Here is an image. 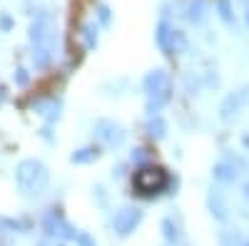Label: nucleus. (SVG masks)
I'll list each match as a JSON object with an SVG mask.
<instances>
[{
    "mask_svg": "<svg viewBox=\"0 0 249 246\" xmlns=\"http://www.w3.org/2000/svg\"><path fill=\"white\" fill-rule=\"evenodd\" d=\"M140 221H142V212L135 209V207H124L115 214L112 219V229L117 236H130L137 227H140Z\"/></svg>",
    "mask_w": 249,
    "mask_h": 246,
    "instance_id": "nucleus-5",
    "label": "nucleus"
},
{
    "mask_svg": "<svg viewBox=\"0 0 249 246\" xmlns=\"http://www.w3.org/2000/svg\"><path fill=\"white\" fill-rule=\"evenodd\" d=\"M167 184H170V177L162 167H144L135 174V189L142 197L160 194V192L167 189Z\"/></svg>",
    "mask_w": 249,
    "mask_h": 246,
    "instance_id": "nucleus-3",
    "label": "nucleus"
},
{
    "mask_svg": "<svg viewBox=\"0 0 249 246\" xmlns=\"http://www.w3.org/2000/svg\"><path fill=\"white\" fill-rule=\"evenodd\" d=\"M244 20H247V28H249V0H244Z\"/></svg>",
    "mask_w": 249,
    "mask_h": 246,
    "instance_id": "nucleus-28",
    "label": "nucleus"
},
{
    "mask_svg": "<svg viewBox=\"0 0 249 246\" xmlns=\"http://www.w3.org/2000/svg\"><path fill=\"white\" fill-rule=\"evenodd\" d=\"M217 13H219V17L224 20L227 25H234V15H232V5H230V0H219V3H217Z\"/></svg>",
    "mask_w": 249,
    "mask_h": 246,
    "instance_id": "nucleus-19",
    "label": "nucleus"
},
{
    "mask_svg": "<svg viewBox=\"0 0 249 246\" xmlns=\"http://www.w3.org/2000/svg\"><path fill=\"white\" fill-rule=\"evenodd\" d=\"M97 15H100V23H102V25H107V23H110V10H107L105 5H100V8H97Z\"/></svg>",
    "mask_w": 249,
    "mask_h": 246,
    "instance_id": "nucleus-23",
    "label": "nucleus"
},
{
    "mask_svg": "<svg viewBox=\"0 0 249 246\" xmlns=\"http://www.w3.org/2000/svg\"><path fill=\"white\" fill-rule=\"evenodd\" d=\"M35 110H37L40 117H45L48 122H55L60 117V102L57 99H40L35 105Z\"/></svg>",
    "mask_w": 249,
    "mask_h": 246,
    "instance_id": "nucleus-12",
    "label": "nucleus"
},
{
    "mask_svg": "<svg viewBox=\"0 0 249 246\" xmlns=\"http://www.w3.org/2000/svg\"><path fill=\"white\" fill-rule=\"evenodd\" d=\"M15 181H18L20 192H23L25 197H40L50 184V172H48V167L43 162L23 159L15 169Z\"/></svg>",
    "mask_w": 249,
    "mask_h": 246,
    "instance_id": "nucleus-2",
    "label": "nucleus"
},
{
    "mask_svg": "<svg viewBox=\"0 0 249 246\" xmlns=\"http://www.w3.org/2000/svg\"><path fill=\"white\" fill-rule=\"evenodd\" d=\"M244 194H247V199H249V184H247V187H244Z\"/></svg>",
    "mask_w": 249,
    "mask_h": 246,
    "instance_id": "nucleus-29",
    "label": "nucleus"
},
{
    "mask_svg": "<svg viewBox=\"0 0 249 246\" xmlns=\"http://www.w3.org/2000/svg\"><path fill=\"white\" fill-rule=\"evenodd\" d=\"M142 85H144V92H147V95L160 92V90H167L170 87V75L164 70H152V72H147V77L142 80Z\"/></svg>",
    "mask_w": 249,
    "mask_h": 246,
    "instance_id": "nucleus-9",
    "label": "nucleus"
},
{
    "mask_svg": "<svg viewBox=\"0 0 249 246\" xmlns=\"http://www.w3.org/2000/svg\"><path fill=\"white\" fill-rule=\"evenodd\" d=\"M162 234H164V241L167 244H177L179 241V231H177L172 219H162Z\"/></svg>",
    "mask_w": 249,
    "mask_h": 246,
    "instance_id": "nucleus-18",
    "label": "nucleus"
},
{
    "mask_svg": "<svg viewBox=\"0 0 249 246\" xmlns=\"http://www.w3.org/2000/svg\"><path fill=\"white\" fill-rule=\"evenodd\" d=\"M95 137L105 147H120L124 142V130L112 119H97L95 122Z\"/></svg>",
    "mask_w": 249,
    "mask_h": 246,
    "instance_id": "nucleus-6",
    "label": "nucleus"
},
{
    "mask_svg": "<svg viewBox=\"0 0 249 246\" xmlns=\"http://www.w3.org/2000/svg\"><path fill=\"white\" fill-rule=\"evenodd\" d=\"M43 231L50 236V239H60V241H70L77 236L75 227L68 221V219H62L57 212H48L45 219H43Z\"/></svg>",
    "mask_w": 249,
    "mask_h": 246,
    "instance_id": "nucleus-4",
    "label": "nucleus"
},
{
    "mask_svg": "<svg viewBox=\"0 0 249 246\" xmlns=\"http://www.w3.org/2000/svg\"><path fill=\"white\" fill-rule=\"evenodd\" d=\"M100 157V152L95 149V147H85V149H77L70 159L75 162V164H88V162H95Z\"/></svg>",
    "mask_w": 249,
    "mask_h": 246,
    "instance_id": "nucleus-16",
    "label": "nucleus"
},
{
    "mask_svg": "<svg viewBox=\"0 0 249 246\" xmlns=\"http://www.w3.org/2000/svg\"><path fill=\"white\" fill-rule=\"evenodd\" d=\"M147 157H150V154H147V149H142V147L132 152V162H147Z\"/></svg>",
    "mask_w": 249,
    "mask_h": 246,
    "instance_id": "nucleus-24",
    "label": "nucleus"
},
{
    "mask_svg": "<svg viewBox=\"0 0 249 246\" xmlns=\"http://www.w3.org/2000/svg\"><path fill=\"white\" fill-rule=\"evenodd\" d=\"M0 28L10 30V28H13V17H10V15H0Z\"/></svg>",
    "mask_w": 249,
    "mask_h": 246,
    "instance_id": "nucleus-26",
    "label": "nucleus"
},
{
    "mask_svg": "<svg viewBox=\"0 0 249 246\" xmlns=\"http://www.w3.org/2000/svg\"><path fill=\"white\" fill-rule=\"evenodd\" d=\"M187 50V37L182 30H172V37H170V55L175 52H184Z\"/></svg>",
    "mask_w": 249,
    "mask_h": 246,
    "instance_id": "nucleus-17",
    "label": "nucleus"
},
{
    "mask_svg": "<svg viewBox=\"0 0 249 246\" xmlns=\"http://www.w3.org/2000/svg\"><path fill=\"white\" fill-rule=\"evenodd\" d=\"M170 97H172V90H170V87H167V90H160V92L147 95V112H150V115L160 112V110L170 102Z\"/></svg>",
    "mask_w": 249,
    "mask_h": 246,
    "instance_id": "nucleus-13",
    "label": "nucleus"
},
{
    "mask_svg": "<svg viewBox=\"0 0 249 246\" xmlns=\"http://www.w3.org/2000/svg\"><path fill=\"white\" fill-rule=\"evenodd\" d=\"M15 82H18V85H28V72H25V70H18Z\"/></svg>",
    "mask_w": 249,
    "mask_h": 246,
    "instance_id": "nucleus-27",
    "label": "nucleus"
},
{
    "mask_svg": "<svg viewBox=\"0 0 249 246\" xmlns=\"http://www.w3.org/2000/svg\"><path fill=\"white\" fill-rule=\"evenodd\" d=\"M207 207H210L214 219H219V221L227 219V199L219 189H210V194H207Z\"/></svg>",
    "mask_w": 249,
    "mask_h": 246,
    "instance_id": "nucleus-10",
    "label": "nucleus"
},
{
    "mask_svg": "<svg viewBox=\"0 0 249 246\" xmlns=\"http://www.w3.org/2000/svg\"><path fill=\"white\" fill-rule=\"evenodd\" d=\"M172 25L167 23V20H162V23L157 25V33H155V40H157V48L164 52V55H170V37H172Z\"/></svg>",
    "mask_w": 249,
    "mask_h": 246,
    "instance_id": "nucleus-11",
    "label": "nucleus"
},
{
    "mask_svg": "<svg viewBox=\"0 0 249 246\" xmlns=\"http://www.w3.org/2000/svg\"><path fill=\"white\" fill-rule=\"evenodd\" d=\"M244 246H249V241H244Z\"/></svg>",
    "mask_w": 249,
    "mask_h": 246,
    "instance_id": "nucleus-31",
    "label": "nucleus"
},
{
    "mask_svg": "<svg viewBox=\"0 0 249 246\" xmlns=\"http://www.w3.org/2000/svg\"><path fill=\"white\" fill-rule=\"evenodd\" d=\"M75 239H77V244H80V246H95V241H92L88 234H77Z\"/></svg>",
    "mask_w": 249,
    "mask_h": 246,
    "instance_id": "nucleus-25",
    "label": "nucleus"
},
{
    "mask_svg": "<svg viewBox=\"0 0 249 246\" xmlns=\"http://www.w3.org/2000/svg\"><path fill=\"white\" fill-rule=\"evenodd\" d=\"M147 134L152 139H162L164 134H167V122H164L160 115H150V119H147Z\"/></svg>",
    "mask_w": 249,
    "mask_h": 246,
    "instance_id": "nucleus-15",
    "label": "nucleus"
},
{
    "mask_svg": "<svg viewBox=\"0 0 249 246\" xmlns=\"http://www.w3.org/2000/svg\"><path fill=\"white\" fill-rule=\"evenodd\" d=\"M82 40H85V45L92 50L95 45H97V28L92 25V23H88V25H82Z\"/></svg>",
    "mask_w": 249,
    "mask_h": 246,
    "instance_id": "nucleus-20",
    "label": "nucleus"
},
{
    "mask_svg": "<svg viewBox=\"0 0 249 246\" xmlns=\"http://www.w3.org/2000/svg\"><path fill=\"white\" fill-rule=\"evenodd\" d=\"M219 246H244V241L237 231H222L219 234Z\"/></svg>",
    "mask_w": 249,
    "mask_h": 246,
    "instance_id": "nucleus-21",
    "label": "nucleus"
},
{
    "mask_svg": "<svg viewBox=\"0 0 249 246\" xmlns=\"http://www.w3.org/2000/svg\"><path fill=\"white\" fill-rule=\"evenodd\" d=\"M30 48H33V65L45 70L57 50V23L50 10H37L30 23Z\"/></svg>",
    "mask_w": 249,
    "mask_h": 246,
    "instance_id": "nucleus-1",
    "label": "nucleus"
},
{
    "mask_svg": "<svg viewBox=\"0 0 249 246\" xmlns=\"http://www.w3.org/2000/svg\"><path fill=\"white\" fill-rule=\"evenodd\" d=\"M207 13H210V8H207L204 0H192L190 8H187V17H190V23H195V25L204 23V20H207Z\"/></svg>",
    "mask_w": 249,
    "mask_h": 246,
    "instance_id": "nucleus-14",
    "label": "nucleus"
},
{
    "mask_svg": "<svg viewBox=\"0 0 249 246\" xmlns=\"http://www.w3.org/2000/svg\"><path fill=\"white\" fill-rule=\"evenodd\" d=\"M212 174H214V179L222 181V184H232V181H237V177H239V164H234L232 159H222V162L214 164Z\"/></svg>",
    "mask_w": 249,
    "mask_h": 246,
    "instance_id": "nucleus-8",
    "label": "nucleus"
},
{
    "mask_svg": "<svg viewBox=\"0 0 249 246\" xmlns=\"http://www.w3.org/2000/svg\"><path fill=\"white\" fill-rule=\"evenodd\" d=\"M37 246H50V244H48V241H40V244H37Z\"/></svg>",
    "mask_w": 249,
    "mask_h": 246,
    "instance_id": "nucleus-30",
    "label": "nucleus"
},
{
    "mask_svg": "<svg viewBox=\"0 0 249 246\" xmlns=\"http://www.w3.org/2000/svg\"><path fill=\"white\" fill-rule=\"evenodd\" d=\"M3 229H8L5 234H10V231H23V224L13 221V219H0V231H3Z\"/></svg>",
    "mask_w": 249,
    "mask_h": 246,
    "instance_id": "nucleus-22",
    "label": "nucleus"
},
{
    "mask_svg": "<svg viewBox=\"0 0 249 246\" xmlns=\"http://www.w3.org/2000/svg\"><path fill=\"white\" fill-rule=\"evenodd\" d=\"M247 102H249V85L242 87V90L234 92V95H227L224 102H222V107H219L222 119H224V122H232V119L242 112V107L247 105Z\"/></svg>",
    "mask_w": 249,
    "mask_h": 246,
    "instance_id": "nucleus-7",
    "label": "nucleus"
}]
</instances>
